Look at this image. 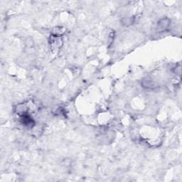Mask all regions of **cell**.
I'll return each instance as SVG.
<instances>
[{"label":"cell","instance_id":"obj_4","mask_svg":"<svg viewBox=\"0 0 182 182\" xmlns=\"http://www.w3.org/2000/svg\"><path fill=\"white\" fill-rule=\"evenodd\" d=\"M134 19L133 17H127L124 18L122 20V24L125 26H129L131 25L132 23H134Z\"/></svg>","mask_w":182,"mask_h":182},{"label":"cell","instance_id":"obj_3","mask_svg":"<svg viewBox=\"0 0 182 182\" xmlns=\"http://www.w3.org/2000/svg\"><path fill=\"white\" fill-rule=\"evenodd\" d=\"M65 31V29L63 28V27H56V28L54 29V30H53V35H54V36H58L59 35H61L63 34V32Z\"/></svg>","mask_w":182,"mask_h":182},{"label":"cell","instance_id":"obj_1","mask_svg":"<svg viewBox=\"0 0 182 182\" xmlns=\"http://www.w3.org/2000/svg\"><path fill=\"white\" fill-rule=\"evenodd\" d=\"M171 24V20L168 18H164L161 20L159 21L158 24H157V31L159 32H162L164 31L165 30L167 29L169 27Z\"/></svg>","mask_w":182,"mask_h":182},{"label":"cell","instance_id":"obj_2","mask_svg":"<svg viewBox=\"0 0 182 182\" xmlns=\"http://www.w3.org/2000/svg\"><path fill=\"white\" fill-rule=\"evenodd\" d=\"M142 86L146 89H154L156 87L154 82L149 78H146L142 80Z\"/></svg>","mask_w":182,"mask_h":182}]
</instances>
